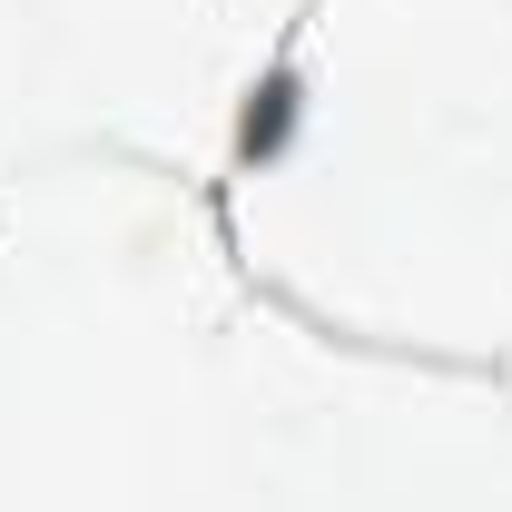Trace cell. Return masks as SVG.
<instances>
[{"label": "cell", "mask_w": 512, "mask_h": 512, "mask_svg": "<svg viewBox=\"0 0 512 512\" xmlns=\"http://www.w3.org/2000/svg\"><path fill=\"white\" fill-rule=\"evenodd\" d=\"M286 119H296V79L276 69V79H266V89L247 99V128H237V148H247V158H276V138H286Z\"/></svg>", "instance_id": "1"}]
</instances>
